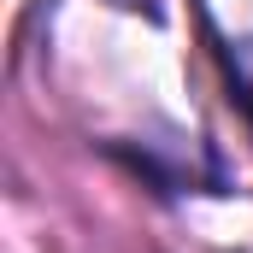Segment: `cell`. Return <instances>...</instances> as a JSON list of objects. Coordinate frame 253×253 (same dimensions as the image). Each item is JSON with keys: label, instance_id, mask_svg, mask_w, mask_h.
<instances>
[{"label": "cell", "instance_id": "1", "mask_svg": "<svg viewBox=\"0 0 253 253\" xmlns=\"http://www.w3.org/2000/svg\"><path fill=\"white\" fill-rule=\"evenodd\" d=\"M230 71H236V88H242V100H248V112H253V47H242L230 59Z\"/></svg>", "mask_w": 253, "mask_h": 253}, {"label": "cell", "instance_id": "2", "mask_svg": "<svg viewBox=\"0 0 253 253\" xmlns=\"http://www.w3.org/2000/svg\"><path fill=\"white\" fill-rule=\"evenodd\" d=\"M106 6H118V12H141V18H165V0H106Z\"/></svg>", "mask_w": 253, "mask_h": 253}]
</instances>
